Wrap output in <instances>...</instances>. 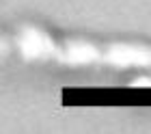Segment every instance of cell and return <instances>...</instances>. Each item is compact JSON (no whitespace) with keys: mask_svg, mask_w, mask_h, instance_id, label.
<instances>
[{"mask_svg":"<svg viewBox=\"0 0 151 134\" xmlns=\"http://www.w3.org/2000/svg\"><path fill=\"white\" fill-rule=\"evenodd\" d=\"M65 104H149V87L145 89H65Z\"/></svg>","mask_w":151,"mask_h":134,"instance_id":"1","label":"cell"}]
</instances>
